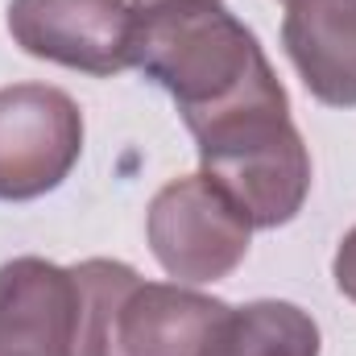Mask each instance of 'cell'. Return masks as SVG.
Returning a JSON list of instances; mask_svg holds the SVG:
<instances>
[{"label":"cell","mask_w":356,"mask_h":356,"mask_svg":"<svg viewBox=\"0 0 356 356\" xmlns=\"http://www.w3.org/2000/svg\"><path fill=\"white\" fill-rule=\"evenodd\" d=\"M145 236L170 277L203 286L228 277L249 257L253 224L224 186H216L207 175H186L154 195Z\"/></svg>","instance_id":"3957f363"},{"label":"cell","mask_w":356,"mask_h":356,"mask_svg":"<svg viewBox=\"0 0 356 356\" xmlns=\"http://www.w3.org/2000/svg\"><path fill=\"white\" fill-rule=\"evenodd\" d=\"M332 273H336V286H340V294L356 302V228L344 236V241H340V249H336V261H332Z\"/></svg>","instance_id":"8fae6325"},{"label":"cell","mask_w":356,"mask_h":356,"mask_svg":"<svg viewBox=\"0 0 356 356\" xmlns=\"http://www.w3.org/2000/svg\"><path fill=\"white\" fill-rule=\"evenodd\" d=\"M83 154V112L58 88H0V199L29 203L63 186Z\"/></svg>","instance_id":"277c9868"},{"label":"cell","mask_w":356,"mask_h":356,"mask_svg":"<svg viewBox=\"0 0 356 356\" xmlns=\"http://www.w3.org/2000/svg\"><path fill=\"white\" fill-rule=\"evenodd\" d=\"M203 175L224 186L253 228L290 224L311 191V154L290 120V104L245 108L191 133Z\"/></svg>","instance_id":"7a4b0ae2"},{"label":"cell","mask_w":356,"mask_h":356,"mask_svg":"<svg viewBox=\"0 0 356 356\" xmlns=\"http://www.w3.org/2000/svg\"><path fill=\"white\" fill-rule=\"evenodd\" d=\"M79 294L71 269L42 257L0 266V356H79Z\"/></svg>","instance_id":"8992f818"},{"label":"cell","mask_w":356,"mask_h":356,"mask_svg":"<svg viewBox=\"0 0 356 356\" xmlns=\"http://www.w3.org/2000/svg\"><path fill=\"white\" fill-rule=\"evenodd\" d=\"M232 315L228 302L186 286L137 282L120 307L116 353L120 356H211V344Z\"/></svg>","instance_id":"52a82bcc"},{"label":"cell","mask_w":356,"mask_h":356,"mask_svg":"<svg viewBox=\"0 0 356 356\" xmlns=\"http://www.w3.org/2000/svg\"><path fill=\"white\" fill-rule=\"evenodd\" d=\"M133 67L175 95L191 133L245 108L290 104L253 29L220 0H166L137 13Z\"/></svg>","instance_id":"6da1fadb"},{"label":"cell","mask_w":356,"mask_h":356,"mask_svg":"<svg viewBox=\"0 0 356 356\" xmlns=\"http://www.w3.org/2000/svg\"><path fill=\"white\" fill-rule=\"evenodd\" d=\"M211 356H319V323L282 298H261L232 311Z\"/></svg>","instance_id":"9c48e42d"},{"label":"cell","mask_w":356,"mask_h":356,"mask_svg":"<svg viewBox=\"0 0 356 356\" xmlns=\"http://www.w3.org/2000/svg\"><path fill=\"white\" fill-rule=\"evenodd\" d=\"M282 46L307 91L327 108H356V0H286Z\"/></svg>","instance_id":"ba28073f"},{"label":"cell","mask_w":356,"mask_h":356,"mask_svg":"<svg viewBox=\"0 0 356 356\" xmlns=\"http://www.w3.org/2000/svg\"><path fill=\"white\" fill-rule=\"evenodd\" d=\"M129 13H149V8H158V4H166V0H120Z\"/></svg>","instance_id":"7c38bea8"},{"label":"cell","mask_w":356,"mask_h":356,"mask_svg":"<svg viewBox=\"0 0 356 356\" xmlns=\"http://www.w3.org/2000/svg\"><path fill=\"white\" fill-rule=\"evenodd\" d=\"M75 277V294H79V336L75 348L79 356H120L116 353V323H120V307L124 298L137 290V269L124 261H108V257H91L83 266L71 269Z\"/></svg>","instance_id":"30bf717a"},{"label":"cell","mask_w":356,"mask_h":356,"mask_svg":"<svg viewBox=\"0 0 356 356\" xmlns=\"http://www.w3.org/2000/svg\"><path fill=\"white\" fill-rule=\"evenodd\" d=\"M133 25L120 0H13L8 33L13 42L46 63L112 79L133 67Z\"/></svg>","instance_id":"5b68a950"}]
</instances>
